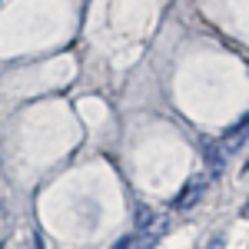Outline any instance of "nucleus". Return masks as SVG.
Wrapping results in <instances>:
<instances>
[{
  "mask_svg": "<svg viewBox=\"0 0 249 249\" xmlns=\"http://www.w3.org/2000/svg\"><path fill=\"white\" fill-rule=\"evenodd\" d=\"M166 236V216H153L146 226H140V236L133 239V249H153Z\"/></svg>",
  "mask_w": 249,
  "mask_h": 249,
  "instance_id": "f257e3e1",
  "label": "nucleus"
},
{
  "mask_svg": "<svg viewBox=\"0 0 249 249\" xmlns=\"http://www.w3.org/2000/svg\"><path fill=\"white\" fill-rule=\"evenodd\" d=\"M203 190H206V176H199L196 183H186V186H183V193H179V196L173 199V206H179V210H183V206L196 203V199L203 196Z\"/></svg>",
  "mask_w": 249,
  "mask_h": 249,
  "instance_id": "f03ea898",
  "label": "nucleus"
},
{
  "mask_svg": "<svg viewBox=\"0 0 249 249\" xmlns=\"http://www.w3.org/2000/svg\"><path fill=\"white\" fill-rule=\"evenodd\" d=\"M223 166H226V156H223V150H216L213 143H206V170H210L213 176H219V173H223Z\"/></svg>",
  "mask_w": 249,
  "mask_h": 249,
  "instance_id": "7ed1b4c3",
  "label": "nucleus"
},
{
  "mask_svg": "<svg viewBox=\"0 0 249 249\" xmlns=\"http://www.w3.org/2000/svg\"><path fill=\"white\" fill-rule=\"evenodd\" d=\"M246 133H249V113H246V120H239V126H236V130L226 136V143H223V146H226V153L239 150V146H243V136H246Z\"/></svg>",
  "mask_w": 249,
  "mask_h": 249,
  "instance_id": "20e7f679",
  "label": "nucleus"
},
{
  "mask_svg": "<svg viewBox=\"0 0 249 249\" xmlns=\"http://www.w3.org/2000/svg\"><path fill=\"white\" fill-rule=\"evenodd\" d=\"M150 219H153V213L146 210V206H140V210H136V226H146Z\"/></svg>",
  "mask_w": 249,
  "mask_h": 249,
  "instance_id": "39448f33",
  "label": "nucleus"
},
{
  "mask_svg": "<svg viewBox=\"0 0 249 249\" xmlns=\"http://www.w3.org/2000/svg\"><path fill=\"white\" fill-rule=\"evenodd\" d=\"M113 249H133V236H123V239H120Z\"/></svg>",
  "mask_w": 249,
  "mask_h": 249,
  "instance_id": "423d86ee",
  "label": "nucleus"
}]
</instances>
